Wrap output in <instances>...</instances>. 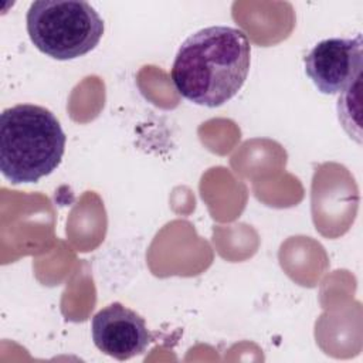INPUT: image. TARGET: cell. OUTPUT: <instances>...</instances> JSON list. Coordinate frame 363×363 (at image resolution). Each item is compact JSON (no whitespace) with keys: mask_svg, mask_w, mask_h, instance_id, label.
I'll return each instance as SVG.
<instances>
[{"mask_svg":"<svg viewBox=\"0 0 363 363\" xmlns=\"http://www.w3.org/2000/svg\"><path fill=\"white\" fill-rule=\"evenodd\" d=\"M250 62L251 44L242 30L211 26L183 41L170 77L183 98L216 108L238 94L247 79Z\"/></svg>","mask_w":363,"mask_h":363,"instance_id":"obj_1","label":"cell"},{"mask_svg":"<svg viewBox=\"0 0 363 363\" xmlns=\"http://www.w3.org/2000/svg\"><path fill=\"white\" fill-rule=\"evenodd\" d=\"M67 136L55 115L20 104L0 116V170L13 184L35 183L61 163Z\"/></svg>","mask_w":363,"mask_h":363,"instance_id":"obj_2","label":"cell"},{"mask_svg":"<svg viewBox=\"0 0 363 363\" xmlns=\"http://www.w3.org/2000/svg\"><path fill=\"white\" fill-rule=\"evenodd\" d=\"M26 23L35 48L60 61L88 54L104 34V20L89 3L81 0L33 1Z\"/></svg>","mask_w":363,"mask_h":363,"instance_id":"obj_3","label":"cell"},{"mask_svg":"<svg viewBox=\"0 0 363 363\" xmlns=\"http://www.w3.org/2000/svg\"><path fill=\"white\" fill-rule=\"evenodd\" d=\"M303 64L306 75L322 94H342L362 78V34L319 41L306 54Z\"/></svg>","mask_w":363,"mask_h":363,"instance_id":"obj_4","label":"cell"},{"mask_svg":"<svg viewBox=\"0 0 363 363\" xmlns=\"http://www.w3.org/2000/svg\"><path fill=\"white\" fill-rule=\"evenodd\" d=\"M91 332L95 346L121 362L145 353L152 342L145 319L121 302H113L96 312L91 322Z\"/></svg>","mask_w":363,"mask_h":363,"instance_id":"obj_5","label":"cell"}]
</instances>
